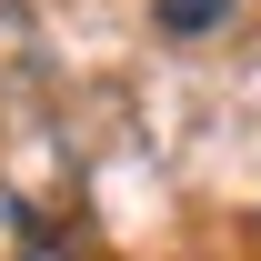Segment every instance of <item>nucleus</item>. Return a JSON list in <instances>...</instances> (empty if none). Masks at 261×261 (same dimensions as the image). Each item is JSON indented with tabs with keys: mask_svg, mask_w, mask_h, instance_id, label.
Here are the masks:
<instances>
[{
	"mask_svg": "<svg viewBox=\"0 0 261 261\" xmlns=\"http://www.w3.org/2000/svg\"><path fill=\"white\" fill-rule=\"evenodd\" d=\"M151 20H161L171 40H201V31H221V20H231V0H161Z\"/></svg>",
	"mask_w": 261,
	"mask_h": 261,
	"instance_id": "nucleus-1",
	"label": "nucleus"
}]
</instances>
